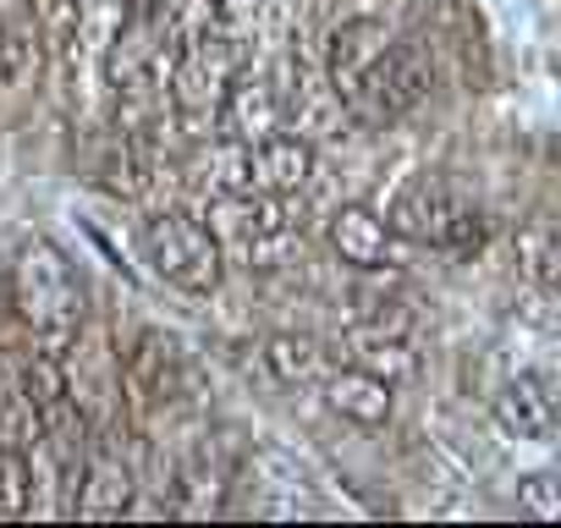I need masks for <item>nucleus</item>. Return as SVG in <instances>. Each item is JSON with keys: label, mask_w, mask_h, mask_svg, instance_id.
Masks as SVG:
<instances>
[{"label": "nucleus", "mask_w": 561, "mask_h": 528, "mask_svg": "<svg viewBox=\"0 0 561 528\" xmlns=\"http://www.w3.org/2000/svg\"><path fill=\"white\" fill-rule=\"evenodd\" d=\"M28 56H34L28 34H23L12 18H0V83H12V78L28 67Z\"/></svg>", "instance_id": "obj_20"}, {"label": "nucleus", "mask_w": 561, "mask_h": 528, "mask_svg": "<svg viewBox=\"0 0 561 528\" xmlns=\"http://www.w3.org/2000/svg\"><path fill=\"white\" fill-rule=\"evenodd\" d=\"M264 369L280 380V386H314L325 375V347L314 336H298V331H280L264 342Z\"/></svg>", "instance_id": "obj_16"}, {"label": "nucleus", "mask_w": 561, "mask_h": 528, "mask_svg": "<svg viewBox=\"0 0 561 528\" xmlns=\"http://www.w3.org/2000/svg\"><path fill=\"white\" fill-rule=\"evenodd\" d=\"M386 226L397 242H419L435 253H473L484 242V209L468 187H457L446 171H419L397 187Z\"/></svg>", "instance_id": "obj_3"}, {"label": "nucleus", "mask_w": 561, "mask_h": 528, "mask_svg": "<svg viewBox=\"0 0 561 528\" xmlns=\"http://www.w3.org/2000/svg\"><path fill=\"white\" fill-rule=\"evenodd\" d=\"M215 165V193H304L314 176V149L304 138L270 133L259 144H226L204 160Z\"/></svg>", "instance_id": "obj_4"}, {"label": "nucleus", "mask_w": 561, "mask_h": 528, "mask_svg": "<svg viewBox=\"0 0 561 528\" xmlns=\"http://www.w3.org/2000/svg\"><path fill=\"white\" fill-rule=\"evenodd\" d=\"M215 18H220V0H160L154 39H160V50H176V45L198 39L204 28H215Z\"/></svg>", "instance_id": "obj_17"}, {"label": "nucleus", "mask_w": 561, "mask_h": 528, "mask_svg": "<svg viewBox=\"0 0 561 528\" xmlns=\"http://www.w3.org/2000/svg\"><path fill=\"white\" fill-rule=\"evenodd\" d=\"M386 45H391V34L375 18H353V23H342L331 34V45H325V83H331L342 111H353V100L364 94V83H369V72H375Z\"/></svg>", "instance_id": "obj_11"}, {"label": "nucleus", "mask_w": 561, "mask_h": 528, "mask_svg": "<svg viewBox=\"0 0 561 528\" xmlns=\"http://www.w3.org/2000/svg\"><path fill=\"white\" fill-rule=\"evenodd\" d=\"M144 253L154 264V276L171 282L176 292H215L226 271V253L209 237V226L182 209H160L144 220Z\"/></svg>", "instance_id": "obj_5"}, {"label": "nucleus", "mask_w": 561, "mask_h": 528, "mask_svg": "<svg viewBox=\"0 0 561 528\" xmlns=\"http://www.w3.org/2000/svg\"><path fill=\"white\" fill-rule=\"evenodd\" d=\"M314 386H320V397H325L331 413H342V418H353V424H364V429L386 424L391 408H397V386L380 380V375H369V369H358V364L325 369Z\"/></svg>", "instance_id": "obj_14"}, {"label": "nucleus", "mask_w": 561, "mask_h": 528, "mask_svg": "<svg viewBox=\"0 0 561 528\" xmlns=\"http://www.w3.org/2000/svg\"><path fill=\"white\" fill-rule=\"evenodd\" d=\"M7 292H12V309H18L34 353L61 358L78 342V331L89 325L83 276L50 237H23L18 242L12 271H7Z\"/></svg>", "instance_id": "obj_1"}, {"label": "nucleus", "mask_w": 561, "mask_h": 528, "mask_svg": "<svg viewBox=\"0 0 561 528\" xmlns=\"http://www.w3.org/2000/svg\"><path fill=\"white\" fill-rule=\"evenodd\" d=\"M215 127L226 144H259V138L287 127V100H280V89L270 78L237 72L226 83V94L215 100Z\"/></svg>", "instance_id": "obj_9"}, {"label": "nucleus", "mask_w": 561, "mask_h": 528, "mask_svg": "<svg viewBox=\"0 0 561 528\" xmlns=\"http://www.w3.org/2000/svg\"><path fill=\"white\" fill-rule=\"evenodd\" d=\"M430 94H435V50L424 39H391L347 116L364 127H391L408 111H419Z\"/></svg>", "instance_id": "obj_6"}, {"label": "nucleus", "mask_w": 561, "mask_h": 528, "mask_svg": "<svg viewBox=\"0 0 561 528\" xmlns=\"http://www.w3.org/2000/svg\"><path fill=\"white\" fill-rule=\"evenodd\" d=\"M182 375H187V358H182V342L165 336V331H144L133 358H127V391L138 408H165L182 397Z\"/></svg>", "instance_id": "obj_13"}, {"label": "nucleus", "mask_w": 561, "mask_h": 528, "mask_svg": "<svg viewBox=\"0 0 561 528\" xmlns=\"http://www.w3.org/2000/svg\"><path fill=\"white\" fill-rule=\"evenodd\" d=\"M495 424L512 435V440H556V424H561V397H556V375L545 369H528L517 380H506L495 391Z\"/></svg>", "instance_id": "obj_12"}, {"label": "nucleus", "mask_w": 561, "mask_h": 528, "mask_svg": "<svg viewBox=\"0 0 561 528\" xmlns=\"http://www.w3.org/2000/svg\"><path fill=\"white\" fill-rule=\"evenodd\" d=\"M204 226L220 242V253H231L248 271H275L304 242L298 193H215Z\"/></svg>", "instance_id": "obj_2"}, {"label": "nucleus", "mask_w": 561, "mask_h": 528, "mask_svg": "<svg viewBox=\"0 0 561 528\" xmlns=\"http://www.w3.org/2000/svg\"><path fill=\"white\" fill-rule=\"evenodd\" d=\"M242 72L237 45L220 28H204L198 39L171 50V100L182 111H215V100L226 94V83Z\"/></svg>", "instance_id": "obj_7"}, {"label": "nucleus", "mask_w": 561, "mask_h": 528, "mask_svg": "<svg viewBox=\"0 0 561 528\" xmlns=\"http://www.w3.org/2000/svg\"><path fill=\"white\" fill-rule=\"evenodd\" d=\"M133 462L122 457L116 440H89L83 462H78V484H72V517L89 523H111L133 512Z\"/></svg>", "instance_id": "obj_8"}, {"label": "nucleus", "mask_w": 561, "mask_h": 528, "mask_svg": "<svg viewBox=\"0 0 561 528\" xmlns=\"http://www.w3.org/2000/svg\"><path fill=\"white\" fill-rule=\"evenodd\" d=\"M0 440L18 451L39 440V408L28 397V369L18 353H0Z\"/></svg>", "instance_id": "obj_15"}, {"label": "nucleus", "mask_w": 561, "mask_h": 528, "mask_svg": "<svg viewBox=\"0 0 561 528\" xmlns=\"http://www.w3.org/2000/svg\"><path fill=\"white\" fill-rule=\"evenodd\" d=\"M28 495H34V468L18 446L0 440V517H23L28 512Z\"/></svg>", "instance_id": "obj_18"}, {"label": "nucleus", "mask_w": 561, "mask_h": 528, "mask_svg": "<svg viewBox=\"0 0 561 528\" xmlns=\"http://www.w3.org/2000/svg\"><path fill=\"white\" fill-rule=\"evenodd\" d=\"M517 495H523V512H528L534 523H556V517H561V479H556V473H528V479L517 484Z\"/></svg>", "instance_id": "obj_19"}, {"label": "nucleus", "mask_w": 561, "mask_h": 528, "mask_svg": "<svg viewBox=\"0 0 561 528\" xmlns=\"http://www.w3.org/2000/svg\"><path fill=\"white\" fill-rule=\"evenodd\" d=\"M325 242H331V253L347 264V271H364V276L397 271V231H391L386 215H375L369 204H342V209H331Z\"/></svg>", "instance_id": "obj_10"}]
</instances>
